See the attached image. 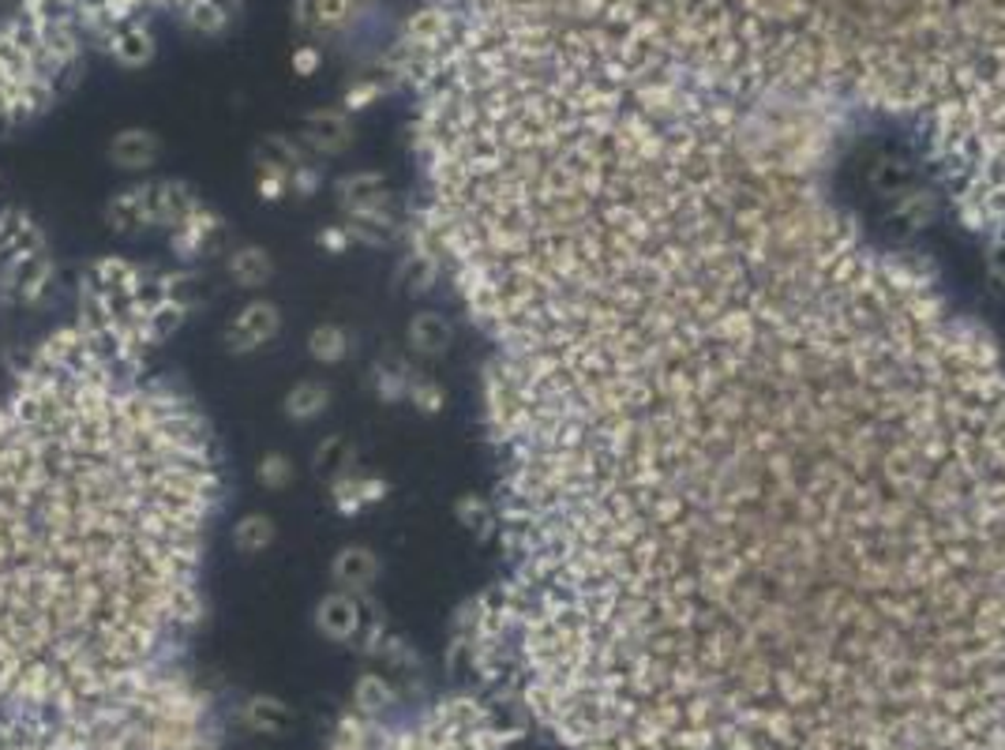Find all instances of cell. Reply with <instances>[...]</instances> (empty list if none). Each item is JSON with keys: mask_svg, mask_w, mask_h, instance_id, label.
I'll list each match as a JSON object with an SVG mask.
<instances>
[{"mask_svg": "<svg viewBox=\"0 0 1005 750\" xmlns=\"http://www.w3.org/2000/svg\"><path fill=\"white\" fill-rule=\"evenodd\" d=\"M751 125L578 128L451 225L466 653L567 750H1005V365Z\"/></svg>", "mask_w": 1005, "mask_h": 750, "instance_id": "obj_1", "label": "cell"}, {"mask_svg": "<svg viewBox=\"0 0 1005 750\" xmlns=\"http://www.w3.org/2000/svg\"><path fill=\"white\" fill-rule=\"evenodd\" d=\"M195 271L102 255L0 387V714L162 668L203 612L222 454L158 365Z\"/></svg>", "mask_w": 1005, "mask_h": 750, "instance_id": "obj_2", "label": "cell"}, {"mask_svg": "<svg viewBox=\"0 0 1005 750\" xmlns=\"http://www.w3.org/2000/svg\"><path fill=\"white\" fill-rule=\"evenodd\" d=\"M0 282L4 300L38 308L53 293L56 263L50 236L23 207H0Z\"/></svg>", "mask_w": 1005, "mask_h": 750, "instance_id": "obj_3", "label": "cell"}, {"mask_svg": "<svg viewBox=\"0 0 1005 750\" xmlns=\"http://www.w3.org/2000/svg\"><path fill=\"white\" fill-rule=\"evenodd\" d=\"M335 196L341 207V225L364 249H387L398 236H405V211L375 169H353L335 180Z\"/></svg>", "mask_w": 1005, "mask_h": 750, "instance_id": "obj_4", "label": "cell"}, {"mask_svg": "<svg viewBox=\"0 0 1005 750\" xmlns=\"http://www.w3.org/2000/svg\"><path fill=\"white\" fill-rule=\"evenodd\" d=\"M166 236H169V252H173V260L180 263V267L199 263V260H211V255H225L233 249L230 244V222H225V218L218 214L207 199L184 218V222L173 225Z\"/></svg>", "mask_w": 1005, "mask_h": 750, "instance_id": "obj_5", "label": "cell"}, {"mask_svg": "<svg viewBox=\"0 0 1005 750\" xmlns=\"http://www.w3.org/2000/svg\"><path fill=\"white\" fill-rule=\"evenodd\" d=\"M282 335V308L271 297H252L225 319L222 327V346L233 357H252L260 349H267L271 341Z\"/></svg>", "mask_w": 1005, "mask_h": 750, "instance_id": "obj_6", "label": "cell"}, {"mask_svg": "<svg viewBox=\"0 0 1005 750\" xmlns=\"http://www.w3.org/2000/svg\"><path fill=\"white\" fill-rule=\"evenodd\" d=\"M372 604H375L372 593L357 596V593H346V590H330L327 596H319L316 612H311V623H316V631L324 634L327 642H338V645L357 642L368 626Z\"/></svg>", "mask_w": 1005, "mask_h": 750, "instance_id": "obj_7", "label": "cell"}, {"mask_svg": "<svg viewBox=\"0 0 1005 750\" xmlns=\"http://www.w3.org/2000/svg\"><path fill=\"white\" fill-rule=\"evenodd\" d=\"M297 139L308 147L311 158L327 161V158H341L349 147H353L357 128H353V117H349L341 106H319L300 120Z\"/></svg>", "mask_w": 1005, "mask_h": 750, "instance_id": "obj_8", "label": "cell"}, {"mask_svg": "<svg viewBox=\"0 0 1005 750\" xmlns=\"http://www.w3.org/2000/svg\"><path fill=\"white\" fill-rule=\"evenodd\" d=\"M379 578H383V556L368 545H341L335 559H330V582H335V590L368 596L375 590Z\"/></svg>", "mask_w": 1005, "mask_h": 750, "instance_id": "obj_9", "label": "cell"}, {"mask_svg": "<svg viewBox=\"0 0 1005 750\" xmlns=\"http://www.w3.org/2000/svg\"><path fill=\"white\" fill-rule=\"evenodd\" d=\"M357 8L360 0H293V23L319 45L346 31L357 19Z\"/></svg>", "mask_w": 1005, "mask_h": 750, "instance_id": "obj_10", "label": "cell"}, {"mask_svg": "<svg viewBox=\"0 0 1005 750\" xmlns=\"http://www.w3.org/2000/svg\"><path fill=\"white\" fill-rule=\"evenodd\" d=\"M162 150L166 147H162V136H158V131L131 125V128H120L117 136L109 139L106 155L113 166L125 169V173H150V169L162 161Z\"/></svg>", "mask_w": 1005, "mask_h": 750, "instance_id": "obj_11", "label": "cell"}, {"mask_svg": "<svg viewBox=\"0 0 1005 750\" xmlns=\"http://www.w3.org/2000/svg\"><path fill=\"white\" fill-rule=\"evenodd\" d=\"M102 50H106L120 68L136 72V68H147V64L158 56V38L150 31L147 19H131V23L113 27V31L102 38Z\"/></svg>", "mask_w": 1005, "mask_h": 750, "instance_id": "obj_12", "label": "cell"}, {"mask_svg": "<svg viewBox=\"0 0 1005 750\" xmlns=\"http://www.w3.org/2000/svg\"><path fill=\"white\" fill-rule=\"evenodd\" d=\"M391 496V484L383 477H375V473H341V477L330 480V503H335V510L341 518H357L364 515L368 507H375V503H383Z\"/></svg>", "mask_w": 1005, "mask_h": 750, "instance_id": "obj_13", "label": "cell"}, {"mask_svg": "<svg viewBox=\"0 0 1005 750\" xmlns=\"http://www.w3.org/2000/svg\"><path fill=\"white\" fill-rule=\"evenodd\" d=\"M106 225L117 236H139L147 230H155V222H150V199H147V184L144 180H136V184L120 188L117 196H109L106 211Z\"/></svg>", "mask_w": 1005, "mask_h": 750, "instance_id": "obj_14", "label": "cell"}, {"mask_svg": "<svg viewBox=\"0 0 1005 750\" xmlns=\"http://www.w3.org/2000/svg\"><path fill=\"white\" fill-rule=\"evenodd\" d=\"M225 274H230L236 289L260 293L274 282L278 267H274V255L267 249H260V244H233L225 252Z\"/></svg>", "mask_w": 1005, "mask_h": 750, "instance_id": "obj_15", "label": "cell"}, {"mask_svg": "<svg viewBox=\"0 0 1005 750\" xmlns=\"http://www.w3.org/2000/svg\"><path fill=\"white\" fill-rule=\"evenodd\" d=\"M454 341V327L443 311H416V316L405 323V349L421 360L443 357Z\"/></svg>", "mask_w": 1005, "mask_h": 750, "instance_id": "obj_16", "label": "cell"}, {"mask_svg": "<svg viewBox=\"0 0 1005 750\" xmlns=\"http://www.w3.org/2000/svg\"><path fill=\"white\" fill-rule=\"evenodd\" d=\"M330 402H335V391H330L327 379H300L282 398V413L293 424H311L330 410Z\"/></svg>", "mask_w": 1005, "mask_h": 750, "instance_id": "obj_17", "label": "cell"}, {"mask_svg": "<svg viewBox=\"0 0 1005 750\" xmlns=\"http://www.w3.org/2000/svg\"><path fill=\"white\" fill-rule=\"evenodd\" d=\"M230 537L241 556H263L267 548H274V540H278V521L271 515H263V510H248V515H241L233 521Z\"/></svg>", "mask_w": 1005, "mask_h": 750, "instance_id": "obj_18", "label": "cell"}, {"mask_svg": "<svg viewBox=\"0 0 1005 750\" xmlns=\"http://www.w3.org/2000/svg\"><path fill=\"white\" fill-rule=\"evenodd\" d=\"M241 717L252 732H263V736H282L293 728V709L282 698H271V695L248 698L241 706Z\"/></svg>", "mask_w": 1005, "mask_h": 750, "instance_id": "obj_19", "label": "cell"}, {"mask_svg": "<svg viewBox=\"0 0 1005 750\" xmlns=\"http://www.w3.org/2000/svg\"><path fill=\"white\" fill-rule=\"evenodd\" d=\"M413 379H416V372L410 360L387 357V360H375V368H372V391L379 402H405Z\"/></svg>", "mask_w": 1005, "mask_h": 750, "instance_id": "obj_20", "label": "cell"}, {"mask_svg": "<svg viewBox=\"0 0 1005 750\" xmlns=\"http://www.w3.org/2000/svg\"><path fill=\"white\" fill-rule=\"evenodd\" d=\"M349 353H353V335H349L341 323H316L308 335V357L316 360V365H341Z\"/></svg>", "mask_w": 1005, "mask_h": 750, "instance_id": "obj_21", "label": "cell"}, {"mask_svg": "<svg viewBox=\"0 0 1005 750\" xmlns=\"http://www.w3.org/2000/svg\"><path fill=\"white\" fill-rule=\"evenodd\" d=\"M391 75L387 72H372V75H353V83H349L346 91H341V102L338 106L349 113V117H357V113H364L368 106H375L379 98H383L387 91H391Z\"/></svg>", "mask_w": 1005, "mask_h": 750, "instance_id": "obj_22", "label": "cell"}, {"mask_svg": "<svg viewBox=\"0 0 1005 750\" xmlns=\"http://www.w3.org/2000/svg\"><path fill=\"white\" fill-rule=\"evenodd\" d=\"M316 469L327 473V480L341 477V473H353L357 469V447L346 440V435H327V440L316 447Z\"/></svg>", "mask_w": 1005, "mask_h": 750, "instance_id": "obj_23", "label": "cell"}, {"mask_svg": "<svg viewBox=\"0 0 1005 750\" xmlns=\"http://www.w3.org/2000/svg\"><path fill=\"white\" fill-rule=\"evenodd\" d=\"M255 196L263 203H282L293 196V169L278 166V161H260L255 158Z\"/></svg>", "mask_w": 1005, "mask_h": 750, "instance_id": "obj_24", "label": "cell"}, {"mask_svg": "<svg viewBox=\"0 0 1005 750\" xmlns=\"http://www.w3.org/2000/svg\"><path fill=\"white\" fill-rule=\"evenodd\" d=\"M297 480V465L286 451H267L260 462H255V484L267 492H286L289 484Z\"/></svg>", "mask_w": 1005, "mask_h": 750, "instance_id": "obj_25", "label": "cell"}, {"mask_svg": "<svg viewBox=\"0 0 1005 750\" xmlns=\"http://www.w3.org/2000/svg\"><path fill=\"white\" fill-rule=\"evenodd\" d=\"M405 402H410L413 410H421V413H440L443 405H447V391H443V387L435 383L432 376L416 372L413 387H410V398H405Z\"/></svg>", "mask_w": 1005, "mask_h": 750, "instance_id": "obj_26", "label": "cell"}, {"mask_svg": "<svg viewBox=\"0 0 1005 750\" xmlns=\"http://www.w3.org/2000/svg\"><path fill=\"white\" fill-rule=\"evenodd\" d=\"M293 75H300V80H308V75H316L324 68V50H319L316 42H305V45H293Z\"/></svg>", "mask_w": 1005, "mask_h": 750, "instance_id": "obj_27", "label": "cell"}, {"mask_svg": "<svg viewBox=\"0 0 1005 750\" xmlns=\"http://www.w3.org/2000/svg\"><path fill=\"white\" fill-rule=\"evenodd\" d=\"M319 188H324V161L319 158H311V161H305V166L293 173V196H316Z\"/></svg>", "mask_w": 1005, "mask_h": 750, "instance_id": "obj_28", "label": "cell"}, {"mask_svg": "<svg viewBox=\"0 0 1005 750\" xmlns=\"http://www.w3.org/2000/svg\"><path fill=\"white\" fill-rule=\"evenodd\" d=\"M316 244L319 249H327V252H335V255H341L346 249H353V236H349V230L341 222H335V225H327V230H319V236H316Z\"/></svg>", "mask_w": 1005, "mask_h": 750, "instance_id": "obj_29", "label": "cell"}, {"mask_svg": "<svg viewBox=\"0 0 1005 750\" xmlns=\"http://www.w3.org/2000/svg\"><path fill=\"white\" fill-rule=\"evenodd\" d=\"M0 300H4V282H0Z\"/></svg>", "mask_w": 1005, "mask_h": 750, "instance_id": "obj_30", "label": "cell"}]
</instances>
